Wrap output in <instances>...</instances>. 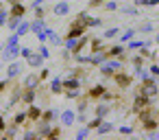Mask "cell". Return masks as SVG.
Segmentation results:
<instances>
[{
  "instance_id": "obj_31",
  "label": "cell",
  "mask_w": 159,
  "mask_h": 140,
  "mask_svg": "<svg viewBox=\"0 0 159 140\" xmlns=\"http://www.w3.org/2000/svg\"><path fill=\"white\" fill-rule=\"evenodd\" d=\"M137 33H144V35H148V33H152L155 31V22H142L137 29H135Z\"/></svg>"
},
{
  "instance_id": "obj_25",
  "label": "cell",
  "mask_w": 159,
  "mask_h": 140,
  "mask_svg": "<svg viewBox=\"0 0 159 140\" xmlns=\"http://www.w3.org/2000/svg\"><path fill=\"white\" fill-rule=\"evenodd\" d=\"M39 116H42V109H39L37 105H33V103H31V105H29V112H26V118H29V120H33V123H37V120H39Z\"/></svg>"
},
{
  "instance_id": "obj_10",
  "label": "cell",
  "mask_w": 159,
  "mask_h": 140,
  "mask_svg": "<svg viewBox=\"0 0 159 140\" xmlns=\"http://www.w3.org/2000/svg\"><path fill=\"white\" fill-rule=\"evenodd\" d=\"M35 99H37V88H24V92H22V103H24V105H31V103H35Z\"/></svg>"
},
{
  "instance_id": "obj_45",
  "label": "cell",
  "mask_w": 159,
  "mask_h": 140,
  "mask_svg": "<svg viewBox=\"0 0 159 140\" xmlns=\"http://www.w3.org/2000/svg\"><path fill=\"white\" fill-rule=\"evenodd\" d=\"M61 136V127L59 125H50V131H48V138L52 140V138H59Z\"/></svg>"
},
{
  "instance_id": "obj_13",
  "label": "cell",
  "mask_w": 159,
  "mask_h": 140,
  "mask_svg": "<svg viewBox=\"0 0 159 140\" xmlns=\"http://www.w3.org/2000/svg\"><path fill=\"white\" fill-rule=\"evenodd\" d=\"M46 33H48V40H46V44H50V46H61L63 44V37H59L50 27H46Z\"/></svg>"
},
{
  "instance_id": "obj_6",
  "label": "cell",
  "mask_w": 159,
  "mask_h": 140,
  "mask_svg": "<svg viewBox=\"0 0 159 140\" xmlns=\"http://www.w3.org/2000/svg\"><path fill=\"white\" fill-rule=\"evenodd\" d=\"M70 11H72V7H70L68 0H59V2L52 7V13H55L57 18H63V16H68Z\"/></svg>"
},
{
  "instance_id": "obj_8",
  "label": "cell",
  "mask_w": 159,
  "mask_h": 140,
  "mask_svg": "<svg viewBox=\"0 0 159 140\" xmlns=\"http://www.w3.org/2000/svg\"><path fill=\"white\" fill-rule=\"evenodd\" d=\"M85 33H87V27H83V24H72V22H70V29H68L66 37H74V40H79V37L85 35Z\"/></svg>"
},
{
  "instance_id": "obj_59",
  "label": "cell",
  "mask_w": 159,
  "mask_h": 140,
  "mask_svg": "<svg viewBox=\"0 0 159 140\" xmlns=\"http://www.w3.org/2000/svg\"><path fill=\"white\" fill-rule=\"evenodd\" d=\"M5 88H7V81H2V83H0V92H5Z\"/></svg>"
},
{
  "instance_id": "obj_51",
  "label": "cell",
  "mask_w": 159,
  "mask_h": 140,
  "mask_svg": "<svg viewBox=\"0 0 159 140\" xmlns=\"http://www.w3.org/2000/svg\"><path fill=\"white\" fill-rule=\"evenodd\" d=\"M102 2H105V0H89L87 7H89V9H98V7H102Z\"/></svg>"
},
{
  "instance_id": "obj_54",
  "label": "cell",
  "mask_w": 159,
  "mask_h": 140,
  "mask_svg": "<svg viewBox=\"0 0 159 140\" xmlns=\"http://www.w3.org/2000/svg\"><path fill=\"white\" fill-rule=\"evenodd\" d=\"M44 16H46V11L42 7H35V18H44Z\"/></svg>"
},
{
  "instance_id": "obj_60",
  "label": "cell",
  "mask_w": 159,
  "mask_h": 140,
  "mask_svg": "<svg viewBox=\"0 0 159 140\" xmlns=\"http://www.w3.org/2000/svg\"><path fill=\"white\" fill-rule=\"evenodd\" d=\"M152 42H155V44H157V46H159V33H157V35H155V40H152Z\"/></svg>"
},
{
  "instance_id": "obj_27",
  "label": "cell",
  "mask_w": 159,
  "mask_h": 140,
  "mask_svg": "<svg viewBox=\"0 0 159 140\" xmlns=\"http://www.w3.org/2000/svg\"><path fill=\"white\" fill-rule=\"evenodd\" d=\"M18 55H20V46H18V44H13V46H5V59L11 61V59H16Z\"/></svg>"
},
{
  "instance_id": "obj_30",
  "label": "cell",
  "mask_w": 159,
  "mask_h": 140,
  "mask_svg": "<svg viewBox=\"0 0 159 140\" xmlns=\"http://www.w3.org/2000/svg\"><path fill=\"white\" fill-rule=\"evenodd\" d=\"M39 85H42V81H39L37 75H29L24 79V88H39Z\"/></svg>"
},
{
  "instance_id": "obj_2",
  "label": "cell",
  "mask_w": 159,
  "mask_h": 140,
  "mask_svg": "<svg viewBox=\"0 0 159 140\" xmlns=\"http://www.w3.org/2000/svg\"><path fill=\"white\" fill-rule=\"evenodd\" d=\"M111 81H113L120 90H126V88L133 83V75H129V72L122 68V70H118V72H113V75H111Z\"/></svg>"
},
{
  "instance_id": "obj_28",
  "label": "cell",
  "mask_w": 159,
  "mask_h": 140,
  "mask_svg": "<svg viewBox=\"0 0 159 140\" xmlns=\"http://www.w3.org/2000/svg\"><path fill=\"white\" fill-rule=\"evenodd\" d=\"M26 61H29V66H31V68H39V66H42V61H44V57H42L39 53H31V55L26 57Z\"/></svg>"
},
{
  "instance_id": "obj_29",
  "label": "cell",
  "mask_w": 159,
  "mask_h": 140,
  "mask_svg": "<svg viewBox=\"0 0 159 140\" xmlns=\"http://www.w3.org/2000/svg\"><path fill=\"white\" fill-rule=\"evenodd\" d=\"M85 27H87V29H100V27H102V18L87 16V20H85Z\"/></svg>"
},
{
  "instance_id": "obj_41",
  "label": "cell",
  "mask_w": 159,
  "mask_h": 140,
  "mask_svg": "<svg viewBox=\"0 0 159 140\" xmlns=\"http://www.w3.org/2000/svg\"><path fill=\"white\" fill-rule=\"evenodd\" d=\"M20 72H22V66H20V64H11V66H9V70H7V75H9L11 79H13V77H18Z\"/></svg>"
},
{
  "instance_id": "obj_58",
  "label": "cell",
  "mask_w": 159,
  "mask_h": 140,
  "mask_svg": "<svg viewBox=\"0 0 159 140\" xmlns=\"http://www.w3.org/2000/svg\"><path fill=\"white\" fill-rule=\"evenodd\" d=\"M35 136H37L35 131H26V133H24V138H35Z\"/></svg>"
},
{
  "instance_id": "obj_47",
  "label": "cell",
  "mask_w": 159,
  "mask_h": 140,
  "mask_svg": "<svg viewBox=\"0 0 159 140\" xmlns=\"http://www.w3.org/2000/svg\"><path fill=\"white\" fill-rule=\"evenodd\" d=\"M116 99V94L113 92H109V90H105L102 92V96H100V101H105V103H109V101H113Z\"/></svg>"
},
{
  "instance_id": "obj_24",
  "label": "cell",
  "mask_w": 159,
  "mask_h": 140,
  "mask_svg": "<svg viewBox=\"0 0 159 140\" xmlns=\"http://www.w3.org/2000/svg\"><path fill=\"white\" fill-rule=\"evenodd\" d=\"M87 109H89V99L87 96L76 99V114H87Z\"/></svg>"
},
{
  "instance_id": "obj_39",
  "label": "cell",
  "mask_w": 159,
  "mask_h": 140,
  "mask_svg": "<svg viewBox=\"0 0 159 140\" xmlns=\"http://www.w3.org/2000/svg\"><path fill=\"white\" fill-rule=\"evenodd\" d=\"M118 35H120V29L118 27H111V29H107L102 33V40H111V37H118Z\"/></svg>"
},
{
  "instance_id": "obj_21",
  "label": "cell",
  "mask_w": 159,
  "mask_h": 140,
  "mask_svg": "<svg viewBox=\"0 0 159 140\" xmlns=\"http://www.w3.org/2000/svg\"><path fill=\"white\" fill-rule=\"evenodd\" d=\"M118 11H122L124 16H139V7H135V5H120L118 7Z\"/></svg>"
},
{
  "instance_id": "obj_15",
  "label": "cell",
  "mask_w": 159,
  "mask_h": 140,
  "mask_svg": "<svg viewBox=\"0 0 159 140\" xmlns=\"http://www.w3.org/2000/svg\"><path fill=\"white\" fill-rule=\"evenodd\" d=\"M113 129H116V125H113V123H109V120L105 118V120H102V123H100V125H98L94 131H96L98 136H105V133H111Z\"/></svg>"
},
{
  "instance_id": "obj_38",
  "label": "cell",
  "mask_w": 159,
  "mask_h": 140,
  "mask_svg": "<svg viewBox=\"0 0 159 140\" xmlns=\"http://www.w3.org/2000/svg\"><path fill=\"white\" fill-rule=\"evenodd\" d=\"M118 133H120V136H133V133H135V127H133V125H120V127H118Z\"/></svg>"
},
{
  "instance_id": "obj_33",
  "label": "cell",
  "mask_w": 159,
  "mask_h": 140,
  "mask_svg": "<svg viewBox=\"0 0 159 140\" xmlns=\"http://www.w3.org/2000/svg\"><path fill=\"white\" fill-rule=\"evenodd\" d=\"M72 59L76 61V66H89V55H83V53H76V55H72Z\"/></svg>"
},
{
  "instance_id": "obj_17",
  "label": "cell",
  "mask_w": 159,
  "mask_h": 140,
  "mask_svg": "<svg viewBox=\"0 0 159 140\" xmlns=\"http://www.w3.org/2000/svg\"><path fill=\"white\" fill-rule=\"evenodd\" d=\"M61 81H63V90H79L81 88V79H76V77H66Z\"/></svg>"
},
{
  "instance_id": "obj_9",
  "label": "cell",
  "mask_w": 159,
  "mask_h": 140,
  "mask_svg": "<svg viewBox=\"0 0 159 140\" xmlns=\"http://www.w3.org/2000/svg\"><path fill=\"white\" fill-rule=\"evenodd\" d=\"M89 53H98V51H105L107 48V44H105V40L102 37H89Z\"/></svg>"
},
{
  "instance_id": "obj_53",
  "label": "cell",
  "mask_w": 159,
  "mask_h": 140,
  "mask_svg": "<svg viewBox=\"0 0 159 140\" xmlns=\"http://www.w3.org/2000/svg\"><path fill=\"white\" fill-rule=\"evenodd\" d=\"M7 18H9V13L0 9V24H7Z\"/></svg>"
},
{
  "instance_id": "obj_11",
  "label": "cell",
  "mask_w": 159,
  "mask_h": 140,
  "mask_svg": "<svg viewBox=\"0 0 159 140\" xmlns=\"http://www.w3.org/2000/svg\"><path fill=\"white\" fill-rule=\"evenodd\" d=\"M107 59V51H98V53H89V66H100Z\"/></svg>"
},
{
  "instance_id": "obj_32",
  "label": "cell",
  "mask_w": 159,
  "mask_h": 140,
  "mask_svg": "<svg viewBox=\"0 0 159 140\" xmlns=\"http://www.w3.org/2000/svg\"><path fill=\"white\" fill-rule=\"evenodd\" d=\"M42 29H46V22H44V18H35V20L31 22V31H33V33H39Z\"/></svg>"
},
{
  "instance_id": "obj_35",
  "label": "cell",
  "mask_w": 159,
  "mask_h": 140,
  "mask_svg": "<svg viewBox=\"0 0 159 140\" xmlns=\"http://www.w3.org/2000/svg\"><path fill=\"white\" fill-rule=\"evenodd\" d=\"M89 133H92V131H89L87 125H79V129H76V140H85Z\"/></svg>"
},
{
  "instance_id": "obj_49",
  "label": "cell",
  "mask_w": 159,
  "mask_h": 140,
  "mask_svg": "<svg viewBox=\"0 0 159 140\" xmlns=\"http://www.w3.org/2000/svg\"><path fill=\"white\" fill-rule=\"evenodd\" d=\"M37 77H39V81H46V79L50 77V70H48V68H42V70L37 72Z\"/></svg>"
},
{
  "instance_id": "obj_34",
  "label": "cell",
  "mask_w": 159,
  "mask_h": 140,
  "mask_svg": "<svg viewBox=\"0 0 159 140\" xmlns=\"http://www.w3.org/2000/svg\"><path fill=\"white\" fill-rule=\"evenodd\" d=\"M31 31V22H24V20H20V24L16 27V33L18 35H26Z\"/></svg>"
},
{
  "instance_id": "obj_46",
  "label": "cell",
  "mask_w": 159,
  "mask_h": 140,
  "mask_svg": "<svg viewBox=\"0 0 159 140\" xmlns=\"http://www.w3.org/2000/svg\"><path fill=\"white\" fill-rule=\"evenodd\" d=\"M146 68H148V72H150L155 79H159V64H157V61H150V66H146Z\"/></svg>"
},
{
  "instance_id": "obj_52",
  "label": "cell",
  "mask_w": 159,
  "mask_h": 140,
  "mask_svg": "<svg viewBox=\"0 0 159 140\" xmlns=\"http://www.w3.org/2000/svg\"><path fill=\"white\" fill-rule=\"evenodd\" d=\"M31 53H33V51H31V48H29V46H24V48H20V55H22V57H24V59H26V57H29V55H31Z\"/></svg>"
},
{
  "instance_id": "obj_23",
  "label": "cell",
  "mask_w": 159,
  "mask_h": 140,
  "mask_svg": "<svg viewBox=\"0 0 159 140\" xmlns=\"http://www.w3.org/2000/svg\"><path fill=\"white\" fill-rule=\"evenodd\" d=\"M89 44V37L87 35H81L79 40H76V44H74V48H72V55H76V53H83V48Z\"/></svg>"
},
{
  "instance_id": "obj_43",
  "label": "cell",
  "mask_w": 159,
  "mask_h": 140,
  "mask_svg": "<svg viewBox=\"0 0 159 140\" xmlns=\"http://www.w3.org/2000/svg\"><path fill=\"white\" fill-rule=\"evenodd\" d=\"M63 94H66V99L76 101V99H81V88L79 90H63Z\"/></svg>"
},
{
  "instance_id": "obj_56",
  "label": "cell",
  "mask_w": 159,
  "mask_h": 140,
  "mask_svg": "<svg viewBox=\"0 0 159 140\" xmlns=\"http://www.w3.org/2000/svg\"><path fill=\"white\" fill-rule=\"evenodd\" d=\"M133 5H135V7H139V9H142V7H146V0H133Z\"/></svg>"
},
{
  "instance_id": "obj_16",
  "label": "cell",
  "mask_w": 159,
  "mask_h": 140,
  "mask_svg": "<svg viewBox=\"0 0 159 140\" xmlns=\"http://www.w3.org/2000/svg\"><path fill=\"white\" fill-rule=\"evenodd\" d=\"M139 127H142L144 131L157 129V127H159V118H157V114H155V116H150V118H146V120H142V123H139Z\"/></svg>"
},
{
  "instance_id": "obj_3",
  "label": "cell",
  "mask_w": 159,
  "mask_h": 140,
  "mask_svg": "<svg viewBox=\"0 0 159 140\" xmlns=\"http://www.w3.org/2000/svg\"><path fill=\"white\" fill-rule=\"evenodd\" d=\"M105 51H107V57H118V59H122V61L129 59V55H126V46L120 44V42H118V44H109Z\"/></svg>"
},
{
  "instance_id": "obj_20",
  "label": "cell",
  "mask_w": 159,
  "mask_h": 140,
  "mask_svg": "<svg viewBox=\"0 0 159 140\" xmlns=\"http://www.w3.org/2000/svg\"><path fill=\"white\" fill-rule=\"evenodd\" d=\"M124 46H126V53H133V51H139L142 46H146V40H135V37H133V40H129Z\"/></svg>"
},
{
  "instance_id": "obj_14",
  "label": "cell",
  "mask_w": 159,
  "mask_h": 140,
  "mask_svg": "<svg viewBox=\"0 0 159 140\" xmlns=\"http://www.w3.org/2000/svg\"><path fill=\"white\" fill-rule=\"evenodd\" d=\"M126 64H131L133 68H139V66H146V59H144V57H142L137 51H133V55H129Z\"/></svg>"
},
{
  "instance_id": "obj_1",
  "label": "cell",
  "mask_w": 159,
  "mask_h": 140,
  "mask_svg": "<svg viewBox=\"0 0 159 140\" xmlns=\"http://www.w3.org/2000/svg\"><path fill=\"white\" fill-rule=\"evenodd\" d=\"M124 66H126V61H122V59H118V57H107V59H105V61H102V64H100L98 68H100V75L109 79V77H111L113 72L122 70Z\"/></svg>"
},
{
  "instance_id": "obj_44",
  "label": "cell",
  "mask_w": 159,
  "mask_h": 140,
  "mask_svg": "<svg viewBox=\"0 0 159 140\" xmlns=\"http://www.w3.org/2000/svg\"><path fill=\"white\" fill-rule=\"evenodd\" d=\"M118 2H116V0H105V2H102V9L105 11H118Z\"/></svg>"
},
{
  "instance_id": "obj_42",
  "label": "cell",
  "mask_w": 159,
  "mask_h": 140,
  "mask_svg": "<svg viewBox=\"0 0 159 140\" xmlns=\"http://www.w3.org/2000/svg\"><path fill=\"white\" fill-rule=\"evenodd\" d=\"M68 77H76V79H83V77H85V70H83V66H76V68H72V70L68 72Z\"/></svg>"
},
{
  "instance_id": "obj_19",
  "label": "cell",
  "mask_w": 159,
  "mask_h": 140,
  "mask_svg": "<svg viewBox=\"0 0 159 140\" xmlns=\"http://www.w3.org/2000/svg\"><path fill=\"white\" fill-rule=\"evenodd\" d=\"M57 118H59V112H57V109H52V107H50V109H46V112H42V116H39V120H42V123H55Z\"/></svg>"
},
{
  "instance_id": "obj_50",
  "label": "cell",
  "mask_w": 159,
  "mask_h": 140,
  "mask_svg": "<svg viewBox=\"0 0 159 140\" xmlns=\"http://www.w3.org/2000/svg\"><path fill=\"white\" fill-rule=\"evenodd\" d=\"M24 120H29V118H26V112H20V114L16 116V120H13V123H16V125H22Z\"/></svg>"
},
{
  "instance_id": "obj_55",
  "label": "cell",
  "mask_w": 159,
  "mask_h": 140,
  "mask_svg": "<svg viewBox=\"0 0 159 140\" xmlns=\"http://www.w3.org/2000/svg\"><path fill=\"white\" fill-rule=\"evenodd\" d=\"M146 7H159V0H146Z\"/></svg>"
},
{
  "instance_id": "obj_26",
  "label": "cell",
  "mask_w": 159,
  "mask_h": 140,
  "mask_svg": "<svg viewBox=\"0 0 159 140\" xmlns=\"http://www.w3.org/2000/svg\"><path fill=\"white\" fill-rule=\"evenodd\" d=\"M24 13H26V7H24V5H20V2H13V7H11L9 16H13V18H24Z\"/></svg>"
},
{
  "instance_id": "obj_40",
  "label": "cell",
  "mask_w": 159,
  "mask_h": 140,
  "mask_svg": "<svg viewBox=\"0 0 159 140\" xmlns=\"http://www.w3.org/2000/svg\"><path fill=\"white\" fill-rule=\"evenodd\" d=\"M87 16H89L87 11H79V13H76V18L72 20V24H83V27H85V20H87Z\"/></svg>"
},
{
  "instance_id": "obj_48",
  "label": "cell",
  "mask_w": 159,
  "mask_h": 140,
  "mask_svg": "<svg viewBox=\"0 0 159 140\" xmlns=\"http://www.w3.org/2000/svg\"><path fill=\"white\" fill-rule=\"evenodd\" d=\"M37 53H39V55H42V57H44V59H48V57H50V51H48V46H46V44H42V46H39V51H37Z\"/></svg>"
},
{
  "instance_id": "obj_18",
  "label": "cell",
  "mask_w": 159,
  "mask_h": 140,
  "mask_svg": "<svg viewBox=\"0 0 159 140\" xmlns=\"http://www.w3.org/2000/svg\"><path fill=\"white\" fill-rule=\"evenodd\" d=\"M48 90H50V94H63V81H61L59 77H52Z\"/></svg>"
},
{
  "instance_id": "obj_12",
  "label": "cell",
  "mask_w": 159,
  "mask_h": 140,
  "mask_svg": "<svg viewBox=\"0 0 159 140\" xmlns=\"http://www.w3.org/2000/svg\"><path fill=\"white\" fill-rule=\"evenodd\" d=\"M111 114V105H107L105 101L102 103H98V105H94V116H100V118H107Z\"/></svg>"
},
{
  "instance_id": "obj_4",
  "label": "cell",
  "mask_w": 159,
  "mask_h": 140,
  "mask_svg": "<svg viewBox=\"0 0 159 140\" xmlns=\"http://www.w3.org/2000/svg\"><path fill=\"white\" fill-rule=\"evenodd\" d=\"M152 105V99L150 96H146V94H142V92H137L135 96H133V112H137V109H142V107H150Z\"/></svg>"
},
{
  "instance_id": "obj_22",
  "label": "cell",
  "mask_w": 159,
  "mask_h": 140,
  "mask_svg": "<svg viewBox=\"0 0 159 140\" xmlns=\"http://www.w3.org/2000/svg\"><path fill=\"white\" fill-rule=\"evenodd\" d=\"M135 35H137V31H135V29H124V31H120L118 42H120V44H126V42H129V40H133Z\"/></svg>"
},
{
  "instance_id": "obj_57",
  "label": "cell",
  "mask_w": 159,
  "mask_h": 140,
  "mask_svg": "<svg viewBox=\"0 0 159 140\" xmlns=\"http://www.w3.org/2000/svg\"><path fill=\"white\" fill-rule=\"evenodd\" d=\"M44 2H46V0H33V9H35V7H42Z\"/></svg>"
},
{
  "instance_id": "obj_7",
  "label": "cell",
  "mask_w": 159,
  "mask_h": 140,
  "mask_svg": "<svg viewBox=\"0 0 159 140\" xmlns=\"http://www.w3.org/2000/svg\"><path fill=\"white\" fill-rule=\"evenodd\" d=\"M105 90H107V85H105V83H96V85H92V88L87 90V94H85V96H87L89 101H98V99L102 96V92H105Z\"/></svg>"
},
{
  "instance_id": "obj_5",
  "label": "cell",
  "mask_w": 159,
  "mask_h": 140,
  "mask_svg": "<svg viewBox=\"0 0 159 140\" xmlns=\"http://www.w3.org/2000/svg\"><path fill=\"white\" fill-rule=\"evenodd\" d=\"M59 123L63 125V127H72V125H76V112L74 109H63L61 114H59Z\"/></svg>"
},
{
  "instance_id": "obj_37",
  "label": "cell",
  "mask_w": 159,
  "mask_h": 140,
  "mask_svg": "<svg viewBox=\"0 0 159 140\" xmlns=\"http://www.w3.org/2000/svg\"><path fill=\"white\" fill-rule=\"evenodd\" d=\"M50 125H52V123H42V120H39V129H37V136H42V138H48Z\"/></svg>"
},
{
  "instance_id": "obj_36",
  "label": "cell",
  "mask_w": 159,
  "mask_h": 140,
  "mask_svg": "<svg viewBox=\"0 0 159 140\" xmlns=\"http://www.w3.org/2000/svg\"><path fill=\"white\" fill-rule=\"evenodd\" d=\"M102 120H105V118H100V116H92V118H87V123H85V125L89 127V131H94V129H96Z\"/></svg>"
}]
</instances>
